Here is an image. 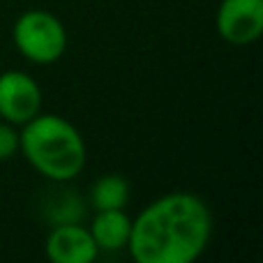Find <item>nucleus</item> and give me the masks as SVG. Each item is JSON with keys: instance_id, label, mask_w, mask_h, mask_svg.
<instances>
[{"instance_id": "nucleus-1", "label": "nucleus", "mask_w": 263, "mask_h": 263, "mask_svg": "<svg viewBox=\"0 0 263 263\" xmlns=\"http://www.w3.org/2000/svg\"><path fill=\"white\" fill-rule=\"evenodd\" d=\"M213 210L192 192H168L134 219L127 252L136 263H194L213 240Z\"/></svg>"}, {"instance_id": "nucleus-2", "label": "nucleus", "mask_w": 263, "mask_h": 263, "mask_svg": "<svg viewBox=\"0 0 263 263\" xmlns=\"http://www.w3.org/2000/svg\"><path fill=\"white\" fill-rule=\"evenodd\" d=\"M18 153L51 182H72L88 162L83 134L74 123L58 114H37L18 129Z\"/></svg>"}, {"instance_id": "nucleus-3", "label": "nucleus", "mask_w": 263, "mask_h": 263, "mask_svg": "<svg viewBox=\"0 0 263 263\" xmlns=\"http://www.w3.org/2000/svg\"><path fill=\"white\" fill-rule=\"evenodd\" d=\"M12 42L26 60L35 65H53L67 51V28L46 9H26L12 26Z\"/></svg>"}, {"instance_id": "nucleus-4", "label": "nucleus", "mask_w": 263, "mask_h": 263, "mask_svg": "<svg viewBox=\"0 0 263 263\" xmlns=\"http://www.w3.org/2000/svg\"><path fill=\"white\" fill-rule=\"evenodd\" d=\"M42 86L23 69H5L0 74V120L16 127L26 125L42 111Z\"/></svg>"}, {"instance_id": "nucleus-5", "label": "nucleus", "mask_w": 263, "mask_h": 263, "mask_svg": "<svg viewBox=\"0 0 263 263\" xmlns=\"http://www.w3.org/2000/svg\"><path fill=\"white\" fill-rule=\"evenodd\" d=\"M215 28L222 42L231 46L254 44L263 32V0H222Z\"/></svg>"}, {"instance_id": "nucleus-6", "label": "nucleus", "mask_w": 263, "mask_h": 263, "mask_svg": "<svg viewBox=\"0 0 263 263\" xmlns=\"http://www.w3.org/2000/svg\"><path fill=\"white\" fill-rule=\"evenodd\" d=\"M44 250L53 263H92L100 254L88 227H81L79 222L53 224Z\"/></svg>"}, {"instance_id": "nucleus-7", "label": "nucleus", "mask_w": 263, "mask_h": 263, "mask_svg": "<svg viewBox=\"0 0 263 263\" xmlns=\"http://www.w3.org/2000/svg\"><path fill=\"white\" fill-rule=\"evenodd\" d=\"M92 240H95L97 250L104 252H120L127 250L129 233H132V217L125 213V208L116 210H95L90 227Z\"/></svg>"}, {"instance_id": "nucleus-8", "label": "nucleus", "mask_w": 263, "mask_h": 263, "mask_svg": "<svg viewBox=\"0 0 263 263\" xmlns=\"http://www.w3.org/2000/svg\"><path fill=\"white\" fill-rule=\"evenodd\" d=\"M129 196H132L129 182L118 173H106V176L97 178L90 185L88 203L95 210H116V208H127Z\"/></svg>"}, {"instance_id": "nucleus-9", "label": "nucleus", "mask_w": 263, "mask_h": 263, "mask_svg": "<svg viewBox=\"0 0 263 263\" xmlns=\"http://www.w3.org/2000/svg\"><path fill=\"white\" fill-rule=\"evenodd\" d=\"M18 155V127L0 120V162Z\"/></svg>"}]
</instances>
